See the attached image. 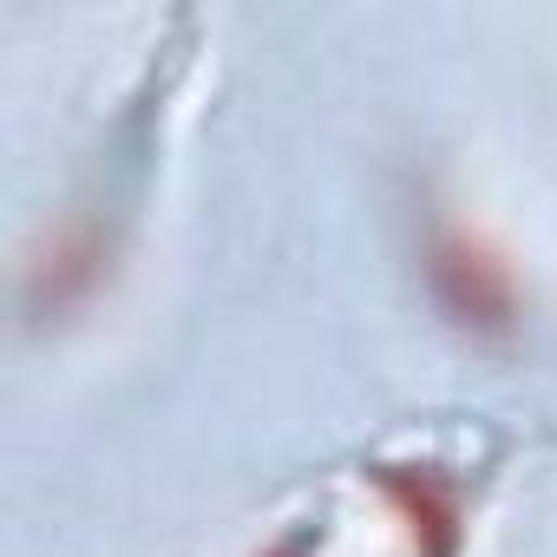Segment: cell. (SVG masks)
Wrapping results in <instances>:
<instances>
[{
  "instance_id": "1",
  "label": "cell",
  "mask_w": 557,
  "mask_h": 557,
  "mask_svg": "<svg viewBox=\"0 0 557 557\" xmlns=\"http://www.w3.org/2000/svg\"><path fill=\"white\" fill-rule=\"evenodd\" d=\"M420 283L440 322L479 348H505L531 322V275L498 243V230H485L453 197L420 203Z\"/></svg>"
},
{
  "instance_id": "2",
  "label": "cell",
  "mask_w": 557,
  "mask_h": 557,
  "mask_svg": "<svg viewBox=\"0 0 557 557\" xmlns=\"http://www.w3.org/2000/svg\"><path fill=\"white\" fill-rule=\"evenodd\" d=\"M256 557H309V537H302V531H283L275 544H262Z\"/></svg>"
}]
</instances>
